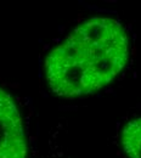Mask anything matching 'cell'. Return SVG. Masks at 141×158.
I'll list each match as a JSON object with an SVG mask.
<instances>
[{"mask_svg": "<svg viewBox=\"0 0 141 158\" xmlns=\"http://www.w3.org/2000/svg\"><path fill=\"white\" fill-rule=\"evenodd\" d=\"M128 55V39L122 24L110 17H92L49 54L46 79L58 96L91 94L117 77Z\"/></svg>", "mask_w": 141, "mask_h": 158, "instance_id": "6da1fadb", "label": "cell"}, {"mask_svg": "<svg viewBox=\"0 0 141 158\" xmlns=\"http://www.w3.org/2000/svg\"><path fill=\"white\" fill-rule=\"evenodd\" d=\"M122 146L129 158H141V117L129 122L124 127Z\"/></svg>", "mask_w": 141, "mask_h": 158, "instance_id": "3957f363", "label": "cell"}, {"mask_svg": "<svg viewBox=\"0 0 141 158\" xmlns=\"http://www.w3.org/2000/svg\"><path fill=\"white\" fill-rule=\"evenodd\" d=\"M22 119L13 100L0 89V158H26Z\"/></svg>", "mask_w": 141, "mask_h": 158, "instance_id": "7a4b0ae2", "label": "cell"}]
</instances>
